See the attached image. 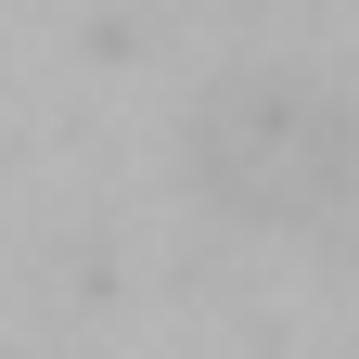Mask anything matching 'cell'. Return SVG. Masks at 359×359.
<instances>
[{"mask_svg":"<svg viewBox=\"0 0 359 359\" xmlns=\"http://www.w3.org/2000/svg\"><path fill=\"white\" fill-rule=\"evenodd\" d=\"M193 180L231 218H269V231H308L359 193V128L334 90L308 77H231L193 103Z\"/></svg>","mask_w":359,"mask_h":359,"instance_id":"6da1fadb","label":"cell"}]
</instances>
